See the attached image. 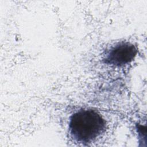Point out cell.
<instances>
[{"mask_svg": "<svg viewBox=\"0 0 147 147\" xmlns=\"http://www.w3.org/2000/svg\"><path fill=\"white\" fill-rule=\"evenodd\" d=\"M136 48L129 42H121L112 47L105 58V63L116 66L126 64L131 61L137 54Z\"/></svg>", "mask_w": 147, "mask_h": 147, "instance_id": "2", "label": "cell"}, {"mask_svg": "<svg viewBox=\"0 0 147 147\" xmlns=\"http://www.w3.org/2000/svg\"><path fill=\"white\" fill-rule=\"evenodd\" d=\"M105 125V121L96 111L89 109L81 110L71 117L69 131L75 141L88 143L103 132Z\"/></svg>", "mask_w": 147, "mask_h": 147, "instance_id": "1", "label": "cell"}]
</instances>
